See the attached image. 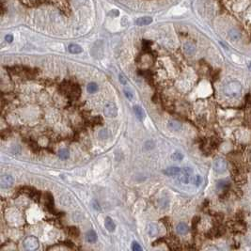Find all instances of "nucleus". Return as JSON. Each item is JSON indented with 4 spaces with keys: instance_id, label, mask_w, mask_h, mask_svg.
I'll return each mask as SVG.
<instances>
[{
    "instance_id": "1",
    "label": "nucleus",
    "mask_w": 251,
    "mask_h": 251,
    "mask_svg": "<svg viewBox=\"0 0 251 251\" xmlns=\"http://www.w3.org/2000/svg\"><path fill=\"white\" fill-rule=\"evenodd\" d=\"M242 91V85L238 81H231L228 83L224 88V93L227 96L235 98L240 96Z\"/></svg>"
},
{
    "instance_id": "2",
    "label": "nucleus",
    "mask_w": 251,
    "mask_h": 251,
    "mask_svg": "<svg viewBox=\"0 0 251 251\" xmlns=\"http://www.w3.org/2000/svg\"><path fill=\"white\" fill-rule=\"evenodd\" d=\"M104 113L107 118H115L118 115V107L114 102H108L104 108Z\"/></svg>"
},
{
    "instance_id": "3",
    "label": "nucleus",
    "mask_w": 251,
    "mask_h": 251,
    "mask_svg": "<svg viewBox=\"0 0 251 251\" xmlns=\"http://www.w3.org/2000/svg\"><path fill=\"white\" fill-rule=\"evenodd\" d=\"M227 168H228V164H227V161L222 158V157H217L215 159L214 161V169L217 173H223L227 170Z\"/></svg>"
},
{
    "instance_id": "4",
    "label": "nucleus",
    "mask_w": 251,
    "mask_h": 251,
    "mask_svg": "<svg viewBox=\"0 0 251 251\" xmlns=\"http://www.w3.org/2000/svg\"><path fill=\"white\" fill-rule=\"evenodd\" d=\"M24 246H25L26 249L30 250V251H33V250L38 249L40 244H39V240H38L37 237H35V236H28V237L26 238L25 241H24Z\"/></svg>"
},
{
    "instance_id": "5",
    "label": "nucleus",
    "mask_w": 251,
    "mask_h": 251,
    "mask_svg": "<svg viewBox=\"0 0 251 251\" xmlns=\"http://www.w3.org/2000/svg\"><path fill=\"white\" fill-rule=\"evenodd\" d=\"M13 184V178L11 175L5 174L0 179V185L2 188H9Z\"/></svg>"
},
{
    "instance_id": "6",
    "label": "nucleus",
    "mask_w": 251,
    "mask_h": 251,
    "mask_svg": "<svg viewBox=\"0 0 251 251\" xmlns=\"http://www.w3.org/2000/svg\"><path fill=\"white\" fill-rule=\"evenodd\" d=\"M182 173V168L179 167H169L166 170H164V174L168 177H178Z\"/></svg>"
},
{
    "instance_id": "7",
    "label": "nucleus",
    "mask_w": 251,
    "mask_h": 251,
    "mask_svg": "<svg viewBox=\"0 0 251 251\" xmlns=\"http://www.w3.org/2000/svg\"><path fill=\"white\" fill-rule=\"evenodd\" d=\"M147 232L151 237H156L159 234V228L155 224H149L147 227Z\"/></svg>"
},
{
    "instance_id": "8",
    "label": "nucleus",
    "mask_w": 251,
    "mask_h": 251,
    "mask_svg": "<svg viewBox=\"0 0 251 251\" xmlns=\"http://www.w3.org/2000/svg\"><path fill=\"white\" fill-rule=\"evenodd\" d=\"M105 229L110 232H113L116 230V224L113 221V219L109 216L105 217Z\"/></svg>"
},
{
    "instance_id": "9",
    "label": "nucleus",
    "mask_w": 251,
    "mask_h": 251,
    "mask_svg": "<svg viewBox=\"0 0 251 251\" xmlns=\"http://www.w3.org/2000/svg\"><path fill=\"white\" fill-rule=\"evenodd\" d=\"M230 183L228 181H226V180H221V181H219L217 182L216 184V188L218 190H220V191H223V192H226V191H228V189L230 188Z\"/></svg>"
},
{
    "instance_id": "10",
    "label": "nucleus",
    "mask_w": 251,
    "mask_h": 251,
    "mask_svg": "<svg viewBox=\"0 0 251 251\" xmlns=\"http://www.w3.org/2000/svg\"><path fill=\"white\" fill-rule=\"evenodd\" d=\"M184 50L187 55L192 56V55H194L196 52V46L192 42H185L184 45Z\"/></svg>"
},
{
    "instance_id": "11",
    "label": "nucleus",
    "mask_w": 251,
    "mask_h": 251,
    "mask_svg": "<svg viewBox=\"0 0 251 251\" xmlns=\"http://www.w3.org/2000/svg\"><path fill=\"white\" fill-rule=\"evenodd\" d=\"M188 231H189V228H188V226L184 222L179 223L176 227V231L178 234H181V235L186 234L188 232Z\"/></svg>"
},
{
    "instance_id": "12",
    "label": "nucleus",
    "mask_w": 251,
    "mask_h": 251,
    "mask_svg": "<svg viewBox=\"0 0 251 251\" xmlns=\"http://www.w3.org/2000/svg\"><path fill=\"white\" fill-rule=\"evenodd\" d=\"M152 17L145 16V17L138 18V19L136 21V25L140 26V27H142V26H148V25H150V24H152Z\"/></svg>"
},
{
    "instance_id": "13",
    "label": "nucleus",
    "mask_w": 251,
    "mask_h": 251,
    "mask_svg": "<svg viewBox=\"0 0 251 251\" xmlns=\"http://www.w3.org/2000/svg\"><path fill=\"white\" fill-rule=\"evenodd\" d=\"M86 240H87L88 243H90V244H93V243H96L97 241V234L96 232L90 230L87 232L86 234Z\"/></svg>"
},
{
    "instance_id": "14",
    "label": "nucleus",
    "mask_w": 251,
    "mask_h": 251,
    "mask_svg": "<svg viewBox=\"0 0 251 251\" xmlns=\"http://www.w3.org/2000/svg\"><path fill=\"white\" fill-rule=\"evenodd\" d=\"M134 112L136 116L137 117V119L139 121H143L145 119V112L143 110V108L139 105H135L134 106Z\"/></svg>"
},
{
    "instance_id": "15",
    "label": "nucleus",
    "mask_w": 251,
    "mask_h": 251,
    "mask_svg": "<svg viewBox=\"0 0 251 251\" xmlns=\"http://www.w3.org/2000/svg\"><path fill=\"white\" fill-rule=\"evenodd\" d=\"M229 37L231 41L233 42H236V41H239L240 39H241V33H240V31H238L237 29H231L229 31Z\"/></svg>"
},
{
    "instance_id": "16",
    "label": "nucleus",
    "mask_w": 251,
    "mask_h": 251,
    "mask_svg": "<svg viewBox=\"0 0 251 251\" xmlns=\"http://www.w3.org/2000/svg\"><path fill=\"white\" fill-rule=\"evenodd\" d=\"M45 202H46V207L48 210H50L51 212L54 210V199L53 197L50 193L46 194V199H45Z\"/></svg>"
},
{
    "instance_id": "17",
    "label": "nucleus",
    "mask_w": 251,
    "mask_h": 251,
    "mask_svg": "<svg viewBox=\"0 0 251 251\" xmlns=\"http://www.w3.org/2000/svg\"><path fill=\"white\" fill-rule=\"evenodd\" d=\"M68 49H69L70 53H72V54H80L83 52V48L78 44H71V45H69Z\"/></svg>"
},
{
    "instance_id": "18",
    "label": "nucleus",
    "mask_w": 251,
    "mask_h": 251,
    "mask_svg": "<svg viewBox=\"0 0 251 251\" xmlns=\"http://www.w3.org/2000/svg\"><path fill=\"white\" fill-rule=\"evenodd\" d=\"M168 127L169 129H171L172 131H180L182 129V124L180 123L179 121H170L168 122Z\"/></svg>"
},
{
    "instance_id": "19",
    "label": "nucleus",
    "mask_w": 251,
    "mask_h": 251,
    "mask_svg": "<svg viewBox=\"0 0 251 251\" xmlns=\"http://www.w3.org/2000/svg\"><path fill=\"white\" fill-rule=\"evenodd\" d=\"M87 90H88L89 93H95L98 90V85L96 83H94V82L89 83L87 86Z\"/></svg>"
},
{
    "instance_id": "20",
    "label": "nucleus",
    "mask_w": 251,
    "mask_h": 251,
    "mask_svg": "<svg viewBox=\"0 0 251 251\" xmlns=\"http://www.w3.org/2000/svg\"><path fill=\"white\" fill-rule=\"evenodd\" d=\"M68 233L73 237H78L80 234V231L77 228H75V227H71V228L68 229Z\"/></svg>"
},
{
    "instance_id": "21",
    "label": "nucleus",
    "mask_w": 251,
    "mask_h": 251,
    "mask_svg": "<svg viewBox=\"0 0 251 251\" xmlns=\"http://www.w3.org/2000/svg\"><path fill=\"white\" fill-rule=\"evenodd\" d=\"M123 92H124V95H125V97H126L129 101H133V100H134L135 96H134V93H133V91L131 90V89H129V88H125V89H124V90H123Z\"/></svg>"
},
{
    "instance_id": "22",
    "label": "nucleus",
    "mask_w": 251,
    "mask_h": 251,
    "mask_svg": "<svg viewBox=\"0 0 251 251\" xmlns=\"http://www.w3.org/2000/svg\"><path fill=\"white\" fill-rule=\"evenodd\" d=\"M58 156L61 158V159H63V160H66L69 158V156H70V153H69V151L67 150V149H61V150L58 152Z\"/></svg>"
},
{
    "instance_id": "23",
    "label": "nucleus",
    "mask_w": 251,
    "mask_h": 251,
    "mask_svg": "<svg viewBox=\"0 0 251 251\" xmlns=\"http://www.w3.org/2000/svg\"><path fill=\"white\" fill-rule=\"evenodd\" d=\"M191 183L196 185V186H199L200 184L202 183V179L199 175H196V176H192V180H191Z\"/></svg>"
},
{
    "instance_id": "24",
    "label": "nucleus",
    "mask_w": 251,
    "mask_h": 251,
    "mask_svg": "<svg viewBox=\"0 0 251 251\" xmlns=\"http://www.w3.org/2000/svg\"><path fill=\"white\" fill-rule=\"evenodd\" d=\"M172 159L175 161H181L184 159V154L181 152H175L172 154Z\"/></svg>"
},
{
    "instance_id": "25",
    "label": "nucleus",
    "mask_w": 251,
    "mask_h": 251,
    "mask_svg": "<svg viewBox=\"0 0 251 251\" xmlns=\"http://www.w3.org/2000/svg\"><path fill=\"white\" fill-rule=\"evenodd\" d=\"M132 250H134V251H141V250H142V247L139 246V244H138L137 242H134V243H133V245H132Z\"/></svg>"
},
{
    "instance_id": "26",
    "label": "nucleus",
    "mask_w": 251,
    "mask_h": 251,
    "mask_svg": "<svg viewBox=\"0 0 251 251\" xmlns=\"http://www.w3.org/2000/svg\"><path fill=\"white\" fill-rule=\"evenodd\" d=\"M120 82L122 84V85H126L127 84V78L125 77V75L123 74H120Z\"/></svg>"
},
{
    "instance_id": "27",
    "label": "nucleus",
    "mask_w": 251,
    "mask_h": 251,
    "mask_svg": "<svg viewBox=\"0 0 251 251\" xmlns=\"http://www.w3.org/2000/svg\"><path fill=\"white\" fill-rule=\"evenodd\" d=\"M5 41H6L7 42H11L13 41L12 35H7V36L5 37Z\"/></svg>"
},
{
    "instance_id": "28",
    "label": "nucleus",
    "mask_w": 251,
    "mask_h": 251,
    "mask_svg": "<svg viewBox=\"0 0 251 251\" xmlns=\"http://www.w3.org/2000/svg\"><path fill=\"white\" fill-rule=\"evenodd\" d=\"M94 208H95L96 210H101L100 205H99V203H98V204H97V203H94Z\"/></svg>"
},
{
    "instance_id": "29",
    "label": "nucleus",
    "mask_w": 251,
    "mask_h": 251,
    "mask_svg": "<svg viewBox=\"0 0 251 251\" xmlns=\"http://www.w3.org/2000/svg\"><path fill=\"white\" fill-rule=\"evenodd\" d=\"M249 69L251 70V62H250V63H249Z\"/></svg>"
}]
</instances>
